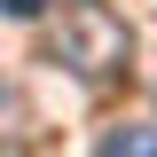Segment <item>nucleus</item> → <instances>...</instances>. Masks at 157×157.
<instances>
[{"instance_id": "1", "label": "nucleus", "mask_w": 157, "mask_h": 157, "mask_svg": "<svg viewBox=\"0 0 157 157\" xmlns=\"http://www.w3.org/2000/svg\"><path fill=\"white\" fill-rule=\"evenodd\" d=\"M47 55H55L71 78L102 86V78H118L126 63H134V32H126V16H118L110 0H71L63 24L47 32Z\"/></svg>"}, {"instance_id": "2", "label": "nucleus", "mask_w": 157, "mask_h": 157, "mask_svg": "<svg viewBox=\"0 0 157 157\" xmlns=\"http://www.w3.org/2000/svg\"><path fill=\"white\" fill-rule=\"evenodd\" d=\"M102 157H157V126H118V134H102Z\"/></svg>"}, {"instance_id": "3", "label": "nucleus", "mask_w": 157, "mask_h": 157, "mask_svg": "<svg viewBox=\"0 0 157 157\" xmlns=\"http://www.w3.org/2000/svg\"><path fill=\"white\" fill-rule=\"evenodd\" d=\"M39 8H47V0H0V16H16V24H32Z\"/></svg>"}]
</instances>
